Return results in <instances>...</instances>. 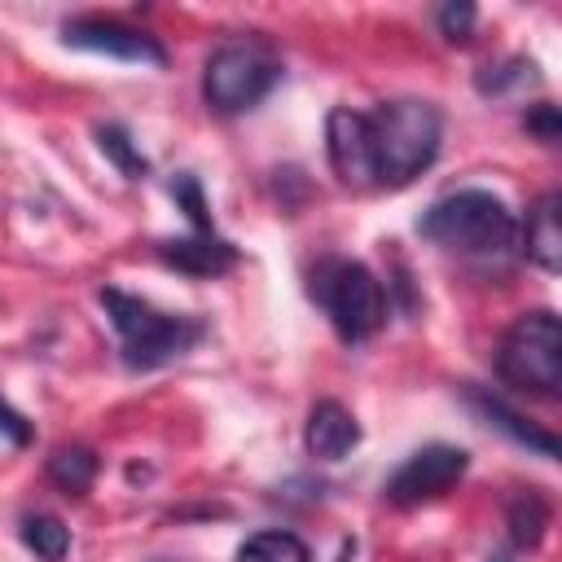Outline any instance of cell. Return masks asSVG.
Masks as SVG:
<instances>
[{"instance_id":"obj_1","label":"cell","mask_w":562,"mask_h":562,"mask_svg":"<svg viewBox=\"0 0 562 562\" xmlns=\"http://www.w3.org/2000/svg\"><path fill=\"white\" fill-rule=\"evenodd\" d=\"M417 233L452 255H465V259H501L514 250L518 224L496 193L457 189L426 206V215L417 220Z\"/></svg>"},{"instance_id":"obj_2","label":"cell","mask_w":562,"mask_h":562,"mask_svg":"<svg viewBox=\"0 0 562 562\" xmlns=\"http://www.w3.org/2000/svg\"><path fill=\"white\" fill-rule=\"evenodd\" d=\"M369 140H373V176L378 184H408L422 176L443 140V119L430 101H386L378 114H369Z\"/></svg>"},{"instance_id":"obj_3","label":"cell","mask_w":562,"mask_h":562,"mask_svg":"<svg viewBox=\"0 0 562 562\" xmlns=\"http://www.w3.org/2000/svg\"><path fill=\"white\" fill-rule=\"evenodd\" d=\"M101 307L110 312V321L123 338V360L132 369H158V364L184 356L202 338L198 321L167 316L154 303H145L136 294H123V290H101Z\"/></svg>"},{"instance_id":"obj_4","label":"cell","mask_w":562,"mask_h":562,"mask_svg":"<svg viewBox=\"0 0 562 562\" xmlns=\"http://www.w3.org/2000/svg\"><path fill=\"white\" fill-rule=\"evenodd\" d=\"M496 373L527 395H544L553 400L562 391V325L549 307L540 312H522L496 351Z\"/></svg>"},{"instance_id":"obj_5","label":"cell","mask_w":562,"mask_h":562,"mask_svg":"<svg viewBox=\"0 0 562 562\" xmlns=\"http://www.w3.org/2000/svg\"><path fill=\"white\" fill-rule=\"evenodd\" d=\"M312 294L321 299L325 316L334 321V329L347 338V342H364L369 334L382 329L386 321V294H382V281L356 263V259H325L316 272H312Z\"/></svg>"},{"instance_id":"obj_6","label":"cell","mask_w":562,"mask_h":562,"mask_svg":"<svg viewBox=\"0 0 562 562\" xmlns=\"http://www.w3.org/2000/svg\"><path fill=\"white\" fill-rule=\"evenodd\" d=\"M281 83V66L259 44H224L206 57L202 97L215 114H241Z\"/></svg>"},{"instance_id":"obj_7","label":"cell","mask_w":562,"mask_h":562,"mask_svg":"<svg viewBox=\"0 0 562 562\" xmlns=\"http://www.w3.org/2000/svg\"><path fill=\"white\" fill-rule=\"evenodd\" d=\"M470 470V452L457 448V443H426L417 448L386 483V501L400 505V509H413V505H426V501H439L448 496L461 474Z\"/></svg>"},{"instance_id":"obj_8","label":"cell","mask_w":562,"mask_h":562,"mask_svg":"<svg viewBox=\"0 0 562 562\" xmlns=\"http://www.w3.org/2000/svg\"><path fill=\"white\" fill-rule=\"evenodd\" d=\"M61 40L70 48H88V53H101V57H119V61H140V66H162L167 61V48L127 26V22H114V18H75L61 26Z\"/></svg>"},{"instance_id":"obj_9","label":"cell","mask_w":562,"mask_h":562,"mask_svg":"<svg viewBox=\"0 0 562 562\" xmlns=\"http://www.w3.org/2000/svg\"><path fill=\"white\" fill-rule=\"evenodd\" d=\"M325 145L329 162L347 184H378L373 176V140H369V114H356L347 105L329 110L325 123Z\"/></svg>"},{"instance_id":"obj_10","label":"cell","mask_w":562,"mask_h":562,"mask_svg":"<svg viewBox=\"0 0 562 562\" xmlns=\"http://www.w3.org/2000/svg\"><path fill=\"white\" fill-rule=\"evenodd\" d=\"M303 443H307L312 457L338 461V457H347V452L360 443V422H356L338 400H321V404L307 413Z\"/></svg>"},{"instance_id":"obj_11","label":"cell","mask_w":562,"mask_h":562,"mask_svg":"<svg viewBox=\"0 0 562 562\" xmlns=\"http://www.w3.org/2000/svg\"><path fill=\"white\" fill-rule=\"evenodd\" d=\"M162 263H171L176 272H189V277H220L237 263V250L224 241V237H180V241H162L158 246Z\"/></svg>"},{"instance_id":"obj_12","label":"cell","mask_w":562,"mask_h":562,"mask_svg":"<svg viewBox=\"0 0 562 562\" xmlns=\"http://www.w3.org/2000/svg\"><path fill=\"white\" fill-rule=\"evenodd\" d=\"M558 206H562V198H558V193H544V198L531 206V220H527V255H531L544 272H558V268H562V224H558Z\"/></svg>"},{"instance_id":"obj_13","label":"cell","mask_w":562,"mask_h":562,"mask_svg":"<svg viewBox=\"0 0 562 562\" xmlns=\"http://www.w3.org/2000/svg\"><path fill=\"white\" fill-rule=\"evenodd\" d=\"M470 404L496 426V430H505L514 443H527V448H536L540 457H558V435H549V430H540V426H531L527 417H518L509 404H501L496 395H487V391H470Z\"/></svg>"},{"instance_id":"obj_14","label":"cell","mask_w":562,"mask_h":562,"mask_svg":"<svg viewBox=\"0 0 562 562\" xmlns=\"http://www.w3.org/2000/svg\"><path fill=\"white\" fill-rule=\"evenodd\" d=\"M22 544L40 562H61L70 553V527L57 514H26L22 518Z\"/></svg>"},{"instance_id":"obj_15","label":"cell","mask_w":562,"mask_h":562,"mask_svg":"<svg viewBox=\"0 0 562 562\" xmlns=\"http://www.w3.org/2000/svg\"><path fill=\"white\" fill-rule=\"evenodd\" d=\"M48 479L66 492V496H83L97 479V452L88 448H57L48 457Z\"/></svg>"},{"instance_id":"obj_16","label":"cell","mask_w":562,"mask_h":562,"mask_svg":"<svg viewBox=\"0 0 562 562\" xmlns=\"http://www.w3.org/2000/svg\"><path fill=\"white\" fill-rule=\"evenodd\" d=\"M237 562H312V553L294 531H255L237 549Z\"/></svg>"},{"instance_id":"obj_17","label":"cell","mask_w":562,"mask_h":562,"mask_svg":"<svg viewBox=\"0 0 562 562\" xmlns=\"http://www.w3.org/2000/svg\"><path fill=\"white\" fill-rule=\"evenodd\" d=\"M544 527H549V505L536 492H522L509 501V540L518 549H536L544 540Z\"/></svg>"},{"instance_id":"obj_18","label":"cell","mask_w":562,"mask_h":562,"mask_svg":"<svg viewBox=\"0 0 562 562\" xmlns=\"http://www.w3.org/2000/svg\"><path fill=\"white\" fill-rule=\"evenodd\" d=\"M97 145H101V154L127 176V180H140L145 171H149V162H145V154L132 145V136L119 127V123H105L101 132H97Z\"/></svg>"},{"instance_id":"obj_19","label":"cell","mask_w":562,"mask_h":562,"mask_svg":"<svg viewBox=\"0 0 562 562\" xmlns=\"http://www.w3.org/2000/svg\"><path fill=\"white\" fill-rule=\"evenodd\" d=\"M171 198L184 206V215L193 220V228H211V215H206V198H202V189H198V180L193 176H176L171 180Z\"/></svg>"},{"instance_id":"obj_20","label":"cell","mask_w":562,"mask_h":562,"mask_svg":"<svg viewBox=\"0 0 562 562\" xmlns=\"http://www.w3.org/2000/svg\"><path fill=\"white\" fill-rule=\"evenodd\" d=\"M474 4H443L439 13H435V22H439V35L443 40H452V44H465L470 40V31H474Z\"/></svg>"},{"instance_id":"obj_21","label":"cell","mask_w":562,"mask_h":562,"mask_svg":"<svg viewBox=\"0 0 562 562\" xmlns=\"http://www.w3.org/2000/svg\"><path fill=\"white\" fill-rule=\"evenodd\" d=\"M531 61H505L496 66V75H479V92H505L514 79H531Z\"/></svg>"},{"instance_id":"obj_22","label":"cell","mask_w":562,"mask_h":562,"mask_svg":"<svg viewBox=\"0 0 562 562\" xmlns=\"http://www.w3.org/2000/svg\"><path fill=\"white\" fill-rule=\"evenodd\" d=\"M522 123H527V132H536L540 140H558V110H553V105H536Z\"/></svg>"},{"instance_id":"obj_23","label":"cell","mask_w":562,"mask_h":562,"mask_svg":"<svg viewBox=\"0 0 562 562\" xmlns=\"http://www.w3.org/2000/svg\"><path fill=\"white\" fill-rule=\"evenodd\" d=\"M0 430H9L13 443H26V439H31V426H26L9 404H0Z\"/></svg>"},{"instance_id":"obj_24","label":"cell","mask_w":562,"mask_h":562,"mask_svg":"<svg viewBox=\"0 0 562 562\" xmlns=\"http://www.w3.org/2000/svg\"><path fill=\"white\" fill-rule=\"evenodd\" d=\"M487 562H514V558H509V553H492Z\"/></svg>"}]
</instances>
